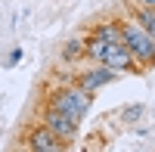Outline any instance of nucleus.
I'll use <instances>...</instances> for the list:
<instances>
[{
    "mask_svg": "<svg viewBox=\"0 0 155 152\" xmlns=\"http://www.w3.org/2000/svg\"><path fill=\"white\" fill-rule=\"evenodd\" d=\"M84 53H87L90 59H96L99 65H109V68H115V71H130V68H134V62H137L124 44L102 41L99 34H93V37L87 41V50H84Z\"/></svg>",
    "mask_w": 155,
    "mask_h": 152,
    "instance_id": "1",
    "label": "nucleus"
},
{
    "mask_svg": "<svg viewBox=\"0 0 155 152\" xmlns=\"http://www.w3.org/2000/svg\"><path fill=\"white\" fill-rule=\"evenodd\" d=\"M121 31H124V47L130 50V56L140 62L143 68L155 65V37L143 28L140 22H121Z\"/></svg>",
    "mask_w": 155,
    "mask_h": 152,
    "instance_id": "2",
    "label": "nucleus"
},
{
    "mask_svg": "<svg viewBox=\"0 0 155 152\" xmlns=\"http://www.w3.org/2000/svg\"><path fill=\"white\" fill-rule=\"evenodd\" d=\"M90 99H93V93L84 90V87L78 84V87H68V90L56 93V96H53V106H56V109H62L68 118H74L78 124H81V121H84V115L90 112Z\"/></svg>",
    "mask_w": 155,
    "mask_h": 152,
    "instance_id": "3",
    "label": "nucleus"
},
{
    "mask_svg": "<svg viewBox=\"0 0 155 152\" xmlns=\"http://www.w3.org/2000/svg\"><path fill=\"white\" fill-rule=\"evenodd\" d=\"M44 124H47L53 134H59L62 140H71V137L78 134V121H74V118H68L65 112L56 109V106H50V109L44 112Z\"/></svg>",
    "mask_w": 155,
    "mask_h": 152,
    "instance_id": "4",
    "label": "nucleus"
},
{
    "mask_svg": "<svg viewBox=\"0 0 155 152\" xmlns=\"http://www.w3.org/2000/svg\"><path fill=\"white\" fill-rule=\"evenodd\" d=\"M28 146H31V149H37V152H59V149H65L62 137H59V134H53L47 124L28 134Z\"/></svg>",
    "mask_w": 155,
    "mask_h": 152,
    "instance_id": "5",
    "label": "nucleus"
},
{
    "mask_svg": "<svg viewBox=\"0 0 155 152\" xmlns=\"http://www.w3.org/2000/svg\"><path fill=\"white\" fill-rule=\"evenodd\" d=\"M118 74H121V71H115V68H109V65H96V68H90L84 78H81V87L93 93V90H99L102 84H112Z\"/></svg>",
    "mask_w": 155,
    "mask_h": 152,
    "instance_id": "6",
    "label": "nucleus"
},
{
    "mask_svg": "<svg viewBox=\"0 0 155 152\" xmlns=\"http://www.w3.org/2000/svg\"><path fill=\"white\" fill-rule=\"evenodd\" d=\"M96 34L102 37V41H112V44H124V31H121V22H106L99 25Z\"/></svg>",
    "mask_w": 155,
    "mask_h": 152,
    "instance_id": "7",
    "label": "nucleus"
},
{
    "mask_svg": "<svg viewBox=\"0 0 155 152\" xmlns=\"http://www.w3.org/2000/svg\"><path fill=\"white\" fill-rule=\"evenodd\" d=\"M137 22L143 25V28L155 37V6H143V9H137Z\"/></svg>",
    "mask_w": 155,
    "mask_h": 152,
    "instance_id": "8",
    "label": "nucleus"
},
{
    "mask_svg": "<svg viewBox=\"0 0 155 152\" xmlns=\"http://www.w3.org/2000/svg\"><path fill=\"white\" fill-rule=\"evenodd\" d=\"M81 50H87V44H84V41H71V44L65 47V59H74Z\"/></svg>",
    "mask_w": 155,
    "mask_h": 152,
    "instance_id": "9",
    "label": "nucleus"
},
{
    "mask_svg": "<svg viewBox=\"0 0 155 152\" xmlns=\"http://www.w3.org/2000/svg\"><path fill=\"white\" fill-rule=\"evenodd\" d=\"M19 59H22V50H12V56H9V65H16Z\"/></svg>",
    "mask_w": 155,
    "mask_h": 152,
    "instance_id": "10",
    "label": "nucleus"
},
{
    "mask_svg": "<svg viewBox=\"0 0 155 152\" xmlns=\"http://www.w3.org/2000/svg\"><path fill=\"white\" fill-rule=\"evenodd\" d=\"M140 3H143V6H155V0H140Z\"/></svg>",
    "mask_w": 155,
    "mask_h": 152,
    "instance_id": "11",
    "label": "nucleus"
}]
</instances>
